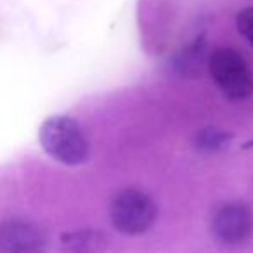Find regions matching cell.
Instances as JSON below:
<instances>
[{
	"label": "cell",
	"instance_id": "8",
	"mask_svg": "<svg viewBox=\"0 0 253 253\" xmlns=\"http://www.w3.org/2000/svg\"><path fill=\"white\" fill-rule=\"evenodd\" d=\"M236 26L238 32L253 45V9H243L236 16Z\"/></svg>",
	"mask_w": 253,
	"mask_h": 253
},
{
	"label": "cell",
	"instance_id": "1",
	"mask_svg": "<svg viewBox=\"0 0 253 253\" xmlns=\"http://www.w3.org/2000/svg\"><path fill=\"white\" fill-rule=\"evenodd\" d=\"M40 144L56 162L68 167L82 165L88 158V141L77 120L70 116H50L40 126Z\"/></svg>",
	"mask_w": 253,
	"mask_h": 253
},
{
	"label": "cell",
	"instance_id": "2",
	"mask_svg": "<svg viewBox=\"0 0 253 253\" xmlns=\"http://www.w3.org/2000/svg\"><path fill=\"white\" fill-rule=\"evenodd\" d=\"M208 70L220 92L231 101H243L253 94V75L250 66L234 49H215L208 56Z\"/></svg>",
	"mask_w": 253,
	"mask_h": 253
},
{
	"label": "cell",
	"instance_id": "4",
	"mask_svg": "<svg viewBox=\"0 0 253 253\" xmlns=\"http://www.w3.org/2000/svg\"><path fill=\"white\" fill-rule=\"evenodd\" d=\"M211 231L224 245H239L252 236L253 215L250 208L238 201L218 207L211 218Z\"/></svg>",
	"mask_w": 253,
	"mask_h": 253
},
{
	"label": "cell",
	"instance_id": "7",
	"mask_svg": "<svg viewBox=\"0 0 253 253\" xmlns=\"http://www.w3.org/2000/svg\"><path fill=\"white\" fill-rule=\"evenodd\" d=\"M232 135L227 134L224 130H218V128H203L201 132H198V135L194 137V144L200 151L205 153H213V151H220L225 146L231 142Z\"/></svg>",
	"mask_w": 253,
	"mask_h": 253
},
{
	"label": "cell",
	"instance_id": "9",
	"mask_svg": "<svg viewBox=\"0 0 253 253\" xmlns=\"http://www.w3.org/2000/svg\"><path fill=\"white\" fill-rule=\"evenodd\" d=\"M252 146H253V141H250L248 144H246V148H252Z\"/></svg>",
	"mask_w": 253,
	"mask_h": 253
},
{
	"label": "cell",
	"instance_id": "5",
	"mask_svg": "<svg viewBox=\"0 0 253 253\" xmlns=\"http://www.w3.org/2000/svg\"><path fill=\"white\" fill-rule=\"evenodd\" d=\"M47 241L35 224L11 218L0 224V253H45Z\"/></svg>",
	"mask_w": 253,
	"mask_h": 253
},
{
	"label": "cell",
	"instance_id": "3",
	"mask_svg": "<svg viewBox=\"0 0 253 253\" xmlns=\"http://www.w3.org/2000/svg\"><path fill=\"white\" fill-rule=\"evenodd\" d=\"M109 218L116 231L135 236L146 232L156 220V205L137 189L122 191L109 205Z\"/></svg>",
	"mask_w": 253,
	"mask_h": 253
},
{
	"label": "cell",
	"instance_id": "6",
	"mask_svg": "<svg viewBox=\"0 0 253 253\" xmlns=\"http://www.w3.org/2000/svg\"><path fill=\"white\" fill-rule=\"evenodd\" d=\"M106 245V236L94 229H82L61 236V248L64 253H102Z\"/></svg>",
	"mask_w": 253,
	"mask_h": 253
}]
</instances>
